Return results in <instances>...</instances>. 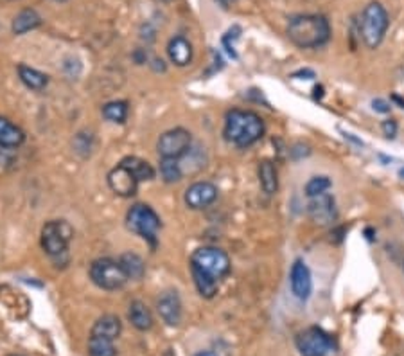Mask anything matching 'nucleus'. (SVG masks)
Returning a JSON list of instances; mask_svg holds the SVG:
<instances>
[{"mask_svg": "<svg viewBox=\"0 0 404 356\" xmlns=\"http://www.w3.org/2000/svg\"><path fill=\"white\" fill-rule=\"evenodd\" d=\"M288 36L302 49L322 47L331 38V26L322 15H300L288 24Z\"/></svg>", "mask_w": 404, "mask_h": 356, "instance_id": "obj_1", "label": "nucleus"}, {"mask_svg": "<svg viewBox=\"0 0 404 356\" xmlns=\"http://www.w3.org/2000/svg\"><path fill=\"white\" fill-rule=\"evenodd\" d=\"M223 135L238 148L256 144L264 135V123L256 112L250 110H232L226 114Z\"/></svg>", "mask_w": 404, "mask_h": 356, "instance_id": "obj_2", "label": "nucleus"}, {"mask_svg": "<svg viewBox=\"0 0 404 356\" xmlns=\"http://www.w3.org/2000/svg\"><path fill=\"white\" fill-rule=\"evenodd\" d=\"M191 272L219 283V279H223L230 272V259L223 250L216 247H201L192 252Z\"/></svg>", "mask_w": 404, "mask_h": 356, "instance_id": "obj_3", "label": "nucleus"}, {"mask_svg": "<svg viewBox=\"0 0 404 356\" xmlns=\"http://www.w3.org/2000/svg\"><path fill=\"white\" fill-rule=\"evenodd\" d=\"M388 24H390V18L383 6L379 2H371L366 6L362 15V38L366 47L375 49L381 45L387 35Z\"/></svg>", "mask_w": 404, "mask_h": 356, "instance_id": "obj_4", "label": "nucleus"}, {"mask_svg": "<svg viewBox=\"0 0 404 356\" xmlns=\"http://www.w3.org/2000/svg\"><path fill=\"white\" fill-rule=\"evenodd\" d=\"M126 225H128L130 231H133L135 234L144 238L153 249L157 247V232L162 224L160 216H158L151 207L144 206V203H135V206L128 210Z\"/></svg>", "mask_w": 404, "mask_h": 356, "instance_id": "obj_5", "label": "nucleus"}, {"mask_svg": "<svg viewBox=\"0 0 404 356\" xmlns=\"http://www.w3.org/2000/svg\"><path fill=\"white\" fill-rule=\"evenodd\" d=\"M90 277L102 290H119L126 284L128 277L124 274L123 266L119 261H114L110 258L95 259L90 266Z\"/></svg>", "mask_w": 404, "mask_h": 356, "instance_id": "obj_6", "label": "nucleus"}, {"mask_svg": "<svg viewBox=\"0 0 404 356\" xmlns=\"http://www.w3.org/2000/svg\"><path fill=\"white\" fill-rule=\"evenodd\" d=\"M72 227L63 219L47 222L42 229V247L49 256H60L67 250L68 243L72 240Z\"/></svg>", "mask_w": 404, "mask_h": 356, "instance_id": "obj_7", "label": "nucleus"}, {"mask_svg": "<svg viewBox=\"0 0 404 356\" xmlns=\"http://www.w3.org/2000/svg\"><path fill=\"white\" fill-rule=\"evenodd\" d=\"M297 348L302 356H327L334 353L336 343L320 327H309L297 336Z\"/></svg>", "mask_w": 404, "mask_h": 356, "instance_id": "obj_8", "label": "nucleus"}, {"mask_svg": "<svg viewBox=\"0 0 404 356\" xmlns=\"http://www.w3.org/2000/svg\"><path fill=\"white\" fill-rule=\"evenodd\" d=\"M192 137L187 130L183 128H175L166 132L164 135H160L157 144L158 155L160 159H171V160H180L183 155H187V151L191 150Z\"/></svg>", "mask_w": 404, "mask_h": 356, "instance_id": "obj_9", "label": "nucleus"}, {"mask_svg": "<svg viewBox=\"0 0 404 356\" xmlns=\"http://www.w3.org/2000/svg\"><path fill=\"white\" fill-rule=\"evenodd\" d=\"M307 215L315 222L316 225L323 227V225H331L334 219L338 218L336 200L329 193L318 194V196L309 198L307 203Z\"/></svg>", "mask_w": 404, "mask_h": 356, "instance_id": "obj_10", "label": "nucleus"}, {"mask_svg": "<svg viewBox=\"0 0 404 356\" xmlns=\"http://www.w3.org/2000/svg\"><path fill=\"white\" fill-rule=\"evenodd\" d=\"M108 185L115 194H119L123 198H130L137 193L139 189V180L137 176L130 171L128 168H124L123 164H117V168H114L108 175Z\"/></svg>", "mask_w": 404, "mask_h": 356, "instance_id": "obj_11", "label": "nucleus"}, {"mask_svg": "<svg viewBox=\"0 0 404 356\" xmlns=\"http://www.w3.org/2000/svg\"><path fill=\"white\" fill-rule=\"evenodd\" d=\"M290 284L291 292L297 299L307 300L309 299L311 292H313V277H311V272L307 268L306 263L302 259H297L291 266L290 272Z\"/></svg>", "mask_w": 404, "mask_h": 356, "instance_id": "obj_12", "label": "nucleus"}, {"mask_svg": "<svg viewBox=\"0 0 404 356\" xmlns=\"http://www.w3.org/2000/svg\"><path fill=\"white\" fill-rule=\"evenodd\" d=\"M217 187L210 182H196L185 191V203L191 209H205L216 202Z\"/></svg>", "mask_w": 404, "mask_h": 356, "instance_id": "obj_13", "label": "nucleus"}, {"mask_svg": "<svg viewBox=\"0 0 404 356\" xmlns=\"http://www.w3.org/2000/svg\"><path fill=\"white\" fill-rule=\"evenodd\" d=\"M158 314L167 326H178L182 320V300L176 292H166L157 302Z\"/></svg>", "mask_w": 404, "mask_h": 356, "instance_id": "obj_14", "label": "nucleus"}, {"mask_svg": "<svg viewBox=\"0 0 404 356\" xmlns=\"http://www.w3.org/2000/svg\"><path fill=\"white\" fill-rule=\"evenodd\" d=\"M167 54L169 60L178 67H185L192 61V45L187 38L183 36H175L167 43Z\"/></svg>", "mask_w": 404, "mask_h": 356, "instance_id": "obj_15", "label": "nucleus"}, {"mask_svg": "<svg viewBox=\"0 0 404 356\" xmlns=\"http://www.w3.org/2000/svg\"><path fill=\"white\" fill-rule=\"evenodd\" d=\"M121 331H123V324H121L119 317H115V315H102L92 326V335L102 336V339L108 340L117 339L121 335Z\"/></svg>", "mask_w": 404, "mask_h": 356, "instance_id": "obj_16", "label": "nucleus"}, {"mask_svg": "<svg viewBox=\"0 0 404 356\" xmlns=\"http://www.w3.org/2000/svg\"><path fill=\"white\" fill-rule=\"evenodd\" d=\"M26 141V133L6 117H0V146L18 148Z\"/></svg>", "mask_w": 404, "mask_h": 356, "instance_id": "obj_17", "label": "nucleus"}, {"mask_svg": "<svg viewBox=\"0 0 404 356\" xmlns=\"http://www.w3.org/2000/svg\"><path fill=\"white\" fill-rule=\"evenodd\" d=\"M128 318L139 331H148L153 326V315L142 300H133L130 304Z\"/></svg>", "mask_w": 404, "mask_h": 356, "instance_id": "obj_18", "label": "nucleus"}, {"mask_svg": "<svg viewBox=\"0 0 404 356\" xmlns=\"http://www.w3.org/2000/svg\"><path fill=\"white\" fill-rule=\"evenodd\" d=\"M40 26H42V17L34 9H22L20 13L13 18L11 29H13L15 35H26V33Z\"/></svg>", "mask_w": 404, "mask_h": 356, "instance_id": "obj_19", "label": "nucleus"}, {"mask_svg": "<svg viewBox=\"0 0 404 356\" xmlns=\"http://www.w3.org/2000/svg\"><path fill=\"white\" fill-rule=\"evenodd\" d=\"M119 265L123 266L124 274H126V277L128 279H142L146 274V265L144 261H142L141 256H137V254L133 252H126L123 254L119 258Z\"/></svg>", "mask_w": 404, "mask_h": 356, "instance_id": "obj_20", "label": "nucleus"}, {"mask_svg": "<svg viewBox=\"0 0 404 356\" xmlns=\"http://www.w3.org/2000/svg\"><path fill=\"white\" fill-rule=\"evenodd\" d=\"M259 182L266 194H275L279 189V176H277L275 164L270 160H263L259 164Z\"/></svg>", "mask_w": 404, "mask_h": 356, "instance_id": "obj_21", "label": "nucleus"}, {"mask_svg": "<svg viewBox=\"0 0 404 356\" xmlns=\"http://www.w3.org/2000/svg\"><path fill=\"white\" fill-rule=\"evenodd\" d=\"M119 164H123L124 168H128L133 175L137 176V180L144 182V180H153L155 178V169L153 166L146 160L139 159V157H126V159L121 160Z\"/></svg>", "mask_w": 404, "mask_h": 356, "instance_id": "obj_22", "label": "nucleus"}, {"mask_svg": "<svg viewBox=\"0 0 404 356\" xmlns=\"http://www.w3.org/2000/svg\"><path fill=\"white\" fill-rule=\"evenodd\" d=\"M18 76H20L22 83L31 88V91H43L47 86V76L36 69H31L27 65H20L18 67Z\"/></svg>", "mask_w": 404, "mask_h": 356, "instance_id": "obj_23", "label": "nucleus"}, {"mask_svg": "<svg viewBox=\"0 0 404 356\" xmlns=\"http://www.w3.org/2000/svg\"><path fill=\"white\" fill-rule=\"evenodd\" d=\"M114 340L102 339V336L90 335L88 340V356H115Z\"/></svg>", "mask_w": 404, "mask_h": 356, "instance_id": "obj_24", "label": "nucleus"}, {"mask_svg": "<svg viewBox=\"0 0 404 356\" xmlns=\"http://www.w3.org/2000/svg\"><path fill=\"white\" fill-rule=\"evenodd\" d=\"M102 116L107 117L111 123H124L128 117V103L124 101H111L104 105L102 108Z\"/></svg>", "mask_w": 404, "mask_h": 356, "instance_id": "obj_25", "label": "nucleus"}, {"mask_svg": "<svg viewBox=\"0 0 404 356\" xmlns=\"http://www.w3.org/2000/svg\"><path fill=\"white\" fill-rule=\"evenodd\" d=\"M160 175L162 178L169 184L173 182H178L182 178V168H180L178 160H171V159H162L160 162Z\"/></svg>", "mask_w": 404, "mask_h": 356, "instance_id": "obj_26", "label": "nucleus"}, {"mask_svg": "<svg viewBox=\"0 0 404 356\" xmlns=\"http://www.w3.org/2000/svg\"><path fill=\"white\" fill-rule=\"evenodd\" d=\"M331 185H332V182L329 176H323V175L313 176V178H311V180L306 184V194L309 198L318 196V194L327 193Z\"/></svg>", "mask_w": 404, "mask_h": 356, "instance_id": "obj_27", "label": "nucleus"}, {"mask_svg": "<svg viewBox=\"0 0 404 356\" xmlns=\"http://www.w3.org/2000/svg\"><path fill=\"white\" fill-rule=\"evenodd\" d=\"M383 132H384V135H387L388 139L396 137V135H397V123H396V121H391V119L384 121V123H383Z\"/></svg>", "mask_w": 404, "mask_h": 356, "instance_id": "obj_28", "label": "nucleus"}, {"mask_svg": "<svg viewBox=\"0 0 404 356\" xmlns=\"http://www.w3.org/2000/svg\"><path fill=\"white\" fill-rule=\"evenodd\" d=\"M372 107H374L375 112H379V114L390 112V105H388L384 99H374V101H372Z\"/></svg>", "mask_w": 404, "mask_h": 356, "instance_id": "obj_29", "label": "nucleus"}, {"mask_svg": "<svg viewBox=\"0 0 404 356\" xmlns=\"http://www.w3.org/2000/svg\"><path fill=\"white\" fill-rule=\"evenodd\" d=\"M194 356H216V355L210 351H203V353H198V355H194Z\"/></svg>", "mask_w": 404, "mask_h": 356, "instance_id": "obj_30", "label": "nucleus"}, {"mask_svg": "<svg viewBox=\"0 0 404 356\" xmlns=\"http://www.w3.org/2000/svg\"><path fill=\"white\" fill-rule=\"evenodd\" d=\"M394 101H397V103H401V107H403V108H404V101H403V99H401V98H399V95H397V94H396V95H394Z\"/></svg>", "mask_w": 404, "mask_h": 356, "instance_id": "obj_31", "label": "nucleus"}, {"mask_svg": "<svg viewBox=\"0 0 404 356\" xmlns=\"http://www.w3.org/2000/svg\"><path fill=\"white\" fill-rule=\"evenodd\" d=\"M399 175H401V176H403V178H404V168H403V169H401V171H399Z\"/></svg>", "mask_w": 404, "mask_h": 356, "instance_id": "obj_32", "label": "nucleus"}, {"mask_svg": "<svg viewBox=\"0 0 404 356\" xmlns=\"http://www.w3.org/2000/svg\"><path fill=\"white\" fill-rule=\"evenodd\" d=\"M157 2H171V0H157Z\"/></svg>", "mask_w": 404, "mask_h": 356, "instance_id": "obj_33", "label": "nucleus"}, {"mask_svg": "<svg viewBox=\"0 0 404 356\" xmlns=\"http://www.w3.org/2000/svg\"><path fill=\"white\" fill-rule=\"evenodd\" d=\"M223 4H226V2H232V0H222Z\"/></svg>", "mask_w": 404, "mask_h": 356, "instance_id": "obj_34", "label": "nucleus"}, {"mask_svg": "<svg viewBox=\"0 0 404 356\" xmlns=\"http://www.w3.org/2000/svg\"><path fill=\"white\" fill-rule=\"evenodd\" d=\"M56 2H65V0H56Z\"/></svg>", "mask_w": 404, "mask_h": 356, "instance_id": "obj_35", "label": "nucleus"}, {"mask_svg": "<svg viewBox=\"0 0 404 356\" xmlns=\"http://www.w3.org/2000/svg\"><path fill=\"white\" fill-rule=\"evenodd\" d=\"M11 356H20V355H11Z\"/></svg>", "mask_w": 404, "mask_h": 356, "instance_id": "obj_36", "label": "nucleus"}]
</instances>
